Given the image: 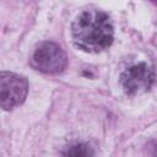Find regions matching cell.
I'll list each match as a JSON object with an SVG mask.
<instances>
[{"label":"cell","instance_id":"cell-1","mask_svg":"<svg viewBox=\"0 0 157 157\" xmlns=\"http://www.w3.org/2000/svg\"><path fill=\"white\" fill-rule=\"evenodd\" d=\"M74 43L88 53H99L113 43L114 28L109 16L99 10H86L72 22Z\"/></svg>","mask_w":157,"mask_h":157},{"label":"cell","instance_id":"cell-2","mask_svg":"<svg viewBox=\"0 0 157 157\" xmlns=\"http://www.w3.org/2000/svg\"><path fill=\"white\" fill-rule=\"evenodd\" d=\"M28 92L26 77L10 71L0 74V104L4 110H11L21 105Z\"/></svg>","mask_w":157,"mask_h":157},{"label":"cell","instance_id":"cell-3","mask_svg":"<svg viewBox=\"0 0 157 157\" xmlns=\"http://www.w3.org/2000/svg\"><path fill=\"white\" fill-rule=\"evenodd\" d=\"M32 66L44 74H59L67 65V58L64 50L53 42L42 43L33 53Z\"/></svg>","mask_w":157,"mask_h":157},{"label":"cell","instance_id":"cell-4","mask_svg":"<svg viewBox=\"0 0 157 157\" xmlns=\"http://www.w3.org/2000/svg\"><path fill=\"white\" fill-rule=\"evenodd\" d=\"M156 81L153 67L146 63H137L125 69L120 75V83L124 91L130 94H140L147 92Z\"/></svg>","mask_w":157,"mask_h":157},{"label":"cell","instance_id":"cell-5","mask_svg":"<svg viewBox=\"0 0 157 157\" xmlns=\"http://www.w3.org/2000/svg\"><path fill=\"white\" fill-rule=\"evenodd\" d=\"M66 156H91L94 155L92 148L86 144H74L67 147V150L64 152Z\"/></svg>","mask_w":157,"mask_h":157}]
</instances>
